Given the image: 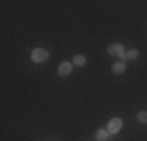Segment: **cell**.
Instances as JSON below:
<instances>
[{"mask_svg": "<svg viewBox=\"0 0 147 141\" xmlns=\"http://www.w3.org/2000/svg\"><path fill=\"white\" fill-rule=\"evenodd\" d=\"M108 136H110V132H108L107 129H99L97 133H96V140L97 141H105Z\"/></svg>", "mask_w": 147, "mask_h": 141, "instance_id": "obj_6", "label": "cell"}, {"mask_svg": "<svg viewBox=\"0 0 147 141\" xmlns=\"http://www.w3.org/2000/svg\"><path fill=\"white\" fill-rule=\"evenodd\" d=\"M125 63L124 61H119V63H114L113 64V74H116V75H119V74H124L125 72Z\"/></svg>", "mask_w": 147, "mask_h": 141, "instance_id": "obj_5", "label": "cell"}, {"mask_svg": "<svg viewBox=\"0 0 147 141\" xmlns=\"http://www.w3.org/2000/svg\"><path fill=\"white\" fill-rule=\"evenodd\" d=\"M71 72H72V63L63 61L61 64L58 66V75L59 77H67Z\"/></svg>", "mask_w": 147, "mask_h": 141, "instance_id": "obj_4", "label": "cell"}, {"mask_svg": "<svg viewBox=\"0 0 147 141\" xmlns=\"http://www.w3.org/2000/svg\"><path fill=\"white\" fill-rule=\"evenodd\" d=\"M122 125H124V122H122L121 118H113V119H110V122H108L107 130L111 133V135H114V133H117L119 130L122 129Z\"/></svg>", "mask_w": 147, "mask_h": 141, "instance_id": "obj_3", "label": "cell"}, {"mask_svg": "<svg viewBox=\"0 0 147 141\" xmlns=\"http://www.w3.org/2000/svg\"><path fill=\"white\" fill-rule=\"evenodd\" d=\"M107 52L110 55H113V56H119V58H122V60H127V56H125V49H124V45L122 44H111V45H108L107 47Z\"/></svg>", "mask_w": 147, "mask_h": 141, "instance_id": "obj_2", "label": "cell"}, {"mask_svg": "<svg viewBox=\"0 0 147 141\" xmlns=\"http://www.w3.org/2000/svg\"><path fill=\"white\" fill-rule=\"evenodd\" d=\"M125 56H127V60H136L139 56V50L138 49H130V50L125 54Z\"/></svg>", "mask_w": 147, "mask_h": 141, "instance_id": "obj_8", "label": "cell"}, {"mask_svg": "<svg viewBox=\"0 0 147 141\" xmlns=\"http://www.w3.org/2000/svg\"><path fill=\"white\" fill-rule=\"evenodd\" d=\"M136 119H138V122H141V124H147V111H139L138 115H136Z\"/></svg>", "mask_w": 147, "mask_h": 141, "instance_id": "obj_9", "label": "cell"}, {"mask_svg": "<svg viewBox=\"0 0 147 141\" xmlns=\"http://www.w3.org/2000/svg\"><path fill=\"white\" fill-rule=\"evenodd\" d=\"M49 58H50V54L45 49H34L31 52V61L33 63H45Z\"/></svg>", "mask_w": 147, "mask_h": 141, "instance_id": "obj_1", "label": "cell"}, {"mask_svg": "<svg viewBox=\"0 0 147 141\" xmlns=\"http://www.w3.org/2000/svg\"><path fill=\"white\" fill-rule=\"evenodd\" d=\"M86 64V58L83 55H75L74 56V66H78V68H82V66Z\"/></svg>", "mask_w": 147, "mask_h": 141, "instance_id": "obj_7", "label": "cell"}]
</instances>
